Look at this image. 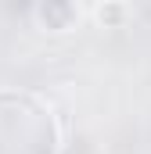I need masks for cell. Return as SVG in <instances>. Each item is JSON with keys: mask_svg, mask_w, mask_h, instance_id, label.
I'll list each match as a JSON object with an SVG mask.
<instances>
[{"mask_svg": "<svg viewBox=\"0 0 151 154\" xmlns=\"http://www.w3.org/2000/svg\"><path fill=\"white\" fill-rule=\"evenodd\" d=\"M33 18H36L40 32H50V36H61V32H72L76 22H79V7L76 4H36L33 7Z\"/></svg>", "mask_w": 151, "mask_h": 154, "instance_id": "6da1fadb", "label": "cell"}, {"mask_svg": "<svg viewBox=\"0 0 151 154\" xmlns=\"http://www.w3.org/2000/svg\"><path fill=\"white\" fill-rule=\"evenodd\" d=\"M90 14H94V22H97L101 29H122L126 18H130L133 11H130V4H115V0H108V4H97Z\"/></svg>", "mask_w": 151, "mask_h": 154, "instance_id": "7a4b0ae2", "label": "cell"}]
</instances>
